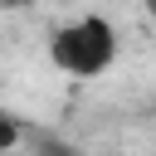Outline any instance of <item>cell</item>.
Returning a JSON list of instances; mask_svg holds the SVG:
<instances>
[{"label":"cell","instance_id":"cell-2","mask_svg":"<svg viewBox=\"0 0 156 156\" xmlns=\"http://www.w3.org/2000/svg\"><path fill=\"white\" fill-rule=\"evenodd\" d=\"M20 136H24V127H20V117H10V112H0V151H15V146H20Z\"/></svg>","mask_w":156,"mask_h":156},{"label":"cell","instance_id":"cell-4","mask_svg":"<svg viewBox=\"0 0 156 156\" xmlns=\"http://www.w3.org/2000/svg\"><path fill=\"white\" fill-rule=\"evenodd\" d=\"M146 10H151V15H156V0H146Z\"/></svg>","mask_w":156,"mask_h":156},{"label":"cell","instance_id":"cell-3","mask_svg":"<svg viewBox=\"0 0 156 156\" xmlns=\"http://www.w3.org/2000/svg\"><path fill=\"white\" fill-rule=\"evenodd\" d=\"M34 0H0V10H29Z\"/></svg>","mask_w":156,"mask_h":156},{"label":"cell","instance_id":"cell-1","mask_svg":"<svg viewBox=\"0 0 156 156\" xmlns=\"http://www.w3.org/2000/svg\"><path fill=\"white\" fill-rule=\"evenodd\" d=\"M122 54L117 24L107 15H78L49 34V63L68 78H102Z\"/></svg>","mask_w":156,"mask_h":156}]
</instances>
